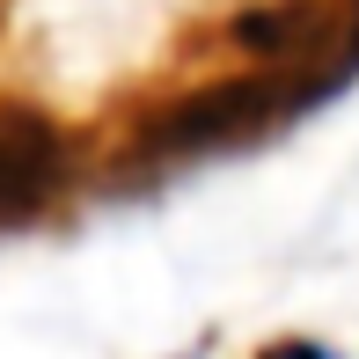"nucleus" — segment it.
I'll return each mask as SVG.
<instances>
[{"label": "nucleus", "mask_w": 359, "mask_h": 359, "mask_svg": "<svg viewBox=\"0 0 359 359\" xmlns=\"http://www.w3.org/2000/svg\"><path fill=\"white\" fill-rule=\"evenodd\" d=\"M308 110H316V95H308V81L293 67L227 74L213 88H191L184 103L154 110V118L140 125L133 154L147 169H176V161H205V154H227V147H250V140L279 133L293 118H308Z\"/></svg>", "instance_id": "nucleus-1"}, {"label": "nucleus", "mask_w": 359, "mask_h": 359, "mask_svg": "<svg viewBox=\"0 0 359 359\" xmlns=\"http://www.w3.org/2000/svg\"><path fill=\"white\" fill-rule=\"evenodd\" d=\"M67 191V140L37 110H0V227L37 220Z\"/></svg>", "instance_id": "nucleus-2"}, {"label": "nucleus", "mask_w": 359, "mask_h": 359, "mask_svg": "<svg viewBox=\"0 0 359 359\" xmlns=\"http://www.w3.org/2000/svg\"><path fill=\"white\" fill-rule=\"evenodd\" d=\"M257 359H337L330 345H316V337H279V345H264Z\"/></svg>", "instance_id": "nucleus-3"}]
</instances>
